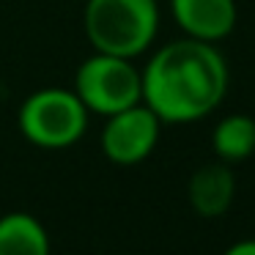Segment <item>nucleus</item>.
<instances>
[{"label":"nucleus","mask_w":255,"mask_h":255,"mask_svg":"<svg viewBox=\"0 0 255 255\" xmlns=\"http://www.w3.org/2000/svg\"><path fill=\"white\" fill-rule=\"evenodd\" d=\"M140 74L143 105L162 124H192L211 116L225 99L231 80L222 52L189 36L156 50Z\"/></svg>","instance_id":"obj_1"},{"label":"nucleus","mask_w":255,"mask_h":255,"mask_svg":"<svg viewBox=\"0 0 255 255\" xmlns=\"http://www.w3.org/2000/svg\"><path fill=\"white\" fill-rule=\"evenodd\" d=\"M83 28L96 52L134 61L154 44L159 6L156 0H88Z\"/></svg>","instance_id":"obj_2"},{"label":"nucleus","mask_w":255,"mask_h":255,"mask_svg":"<svg viewBox=\"0 0 255 255\" xmlns=\"http://www.w3.org/2000/svg\"><path fill=\"white\" fill-rule=\"evenodd\" d=\"M17 124L22 137L39 148H69L80 143L88 129V107L74 88H41L22 102Z\"/></svg>","instance_id":"obj_3"},{"label":"nucleus","mask_w":255,"mask_h":255,"mask_svg":"<svg viewBox=\"0 0 255 255\" xmlns=\"http://www.w3.org/2000/svg\"><path fill=\"white\" fill-rule=\"evenodd\" d=\"M74 94L88 107V113L107 118L143 102V74L132 58L94 52L74 74Z\"/></svg>","instance_id":"obj_4"},{"label":"nucleus","mask_w":255,"mask_h":255,"mask_svg":"<svg viewBox=\"0 0 255 255\" xmlns=\"http://www.w3.org/2000/svg\"><path fill=\"white\" fill-rule=\"evenodd\" d=\"M159 129L162 121L154 116L151 107L132 105L121 113L107 116L105 129H102V154L113 162V165H140L143 159H148L151 151L159 143Z\"/></svg>","instance_id":"obj_5"},{"label":"nucleus","mask_w":255,"mask_h":255,"mask_svg":"<svg viewBox=\"0 0 255 255\" xmlns=\"http://www.w3.org/2000/svg\"><path fill=\"white\" fill-rule=\"evenodd\" d=\"M170 11L184 36L200 41H222L236 28V0H170Z\"/></svg>","instance_id":"obj_6"},{"label":"nucleus","mask_w":255,"mask_h":255,"mask_svg":"<svg viewBox=\"0 0 255 255\" xmlns=\"http://www.w3.org/2000/svg\"><path fill=\"white\" fill-rule=\"evenodd\" d=\"M233 195H236V178H233L231 165L225 162H209L198 167L189 176L187 198L195 214L200 217H220L231 209Z\"/></svg>","instance_id":"obj_7"},{"label":"nucleus","mask_w":255,"mask_h":255,"mask_svg":"<svg viewBox=\"0 0 255 255\" xmlns=\"http://www.w3.org/2000/svg\"><path fill=\"white\" fill-rule=\"evenodd\" d=\"M0 255H50V236L33 214L11 211L0 217Z\"/></svg>","instance_id":"obj_8"},{"label":"nucleus","mask_w":255,"mask_h":255,"mask_svg":"<svg viewBox=\"0 0 255 255\" xmlns=\"http://www.w3.org/2000/svg\"><path fill=\"white\" fill-rule=\"evenodd\" d=\"M211 151L225 165H239L255 154V118L253 116H225L211 132Z\"/></svg>","instance_id":"obj_9"},{"label":"nucleus","mask_w":255,"mask_h":255,"mask_svg":"<svg viewBox=\"0 0 255 255\" xmlns=\"http://www.w3.org/2000/svg\"><path fill=\"white\" fill-rule=\"evenodd\" d=\"M222 255H255V239H242V242L231 244Z\"/></svg>","instance_id":"obj_10"}]
</instances>
